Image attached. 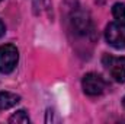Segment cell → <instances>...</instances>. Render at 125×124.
I'll return each mask as SVG.
<instances>
[{
  "label": "cell",
  "instance_id": "cell-10",
  "mask_svg": "<svg viewBox=\"0 0 125 124\" xmlns=\"http://www.w3.org/2000/svg\"><path fill=\"white\" fill-rule=\"evenodd\" d=\"M4 32H6V26H4V24H3V21L0 19V38L4 35Z\"/></svg>",
  "mask_w": 125,
  "mask_h": 124
},
{
  "label": "cell",
  "instance_id": "cell-11",
  "mask_svg": "<svg viewBox=\"0 0 125 124\" xmlns=\"http://www.w3.org/2000/svg\"><path fill=\"white\" fill-rule=\"evenodd\" d=\"M122 105H124V108H125V96L122 98Z\"/></svg>",
  "mask_w": 125,
  "mask_h": 124
},
{
  "label": "cell",
  "instance_id": "cell-12",
  "mask_svg": "<svg viewBox=\"0 0 125 124\" xmlns=\"http://www.w3.org/2000/svg\"><path fill=\"white\" fill-rule=\"evenodd\" d=\"M0 1H1V0H0Z\"/></svg>",
  "mask_w": 125,
  "mask_h": 124
},
{
  "label": "cell",
  "instance_id": "cell-7",
  "mask_svg": "<svg viewBox=\"0 0 125 124\" xmlns=\"http://www.w3.org/2000/svg\"><path fill=\"white\" fill-rule=\"evenodd\" d=\"M112 15L115 18V22L125 29V3H115L112 6Z\"/></svg>",
  "mask_w": 125,
  "mask_h": 124
},
{
  "label": "cell",
  "instance_id": "cell-9",
  "mask_svg": "<svg viewBox=\"0 0 125 124\" xmlns=\"http://www.w3.org/2000/svg\"><path fill=\"white\" fill-rule=\"evenodd\" d=\"M9 123H16V124H26L29 123V117H28V112L25 111V110H19V111H16L10 118H9Z\"/></svg>",
  "mask_w": 125,
  "mask_h": 124
},
{
  "label": "cell",
  "instance_id": "cell-3",
  "mask_svg": "<svg viewBox=\"0 0 125 124\" xmlns=\"http://www.w3.org/2000/svg\"><path fill=\"white\" fill-rule=\"evenodd\" d=\"M82 88L86 95L89 96H97V95H102L106 89V82L105 79L97 74V73H87L83 76V80H82Z\"/></svg>",
  "mask_w": 125,
  "mask_h": 124
},
{
  "label": "cell",
  "instance_id": "cell-2",
  "mask_svg": "<svg viewBox=\"0 0 125 124\" xmlns=\"http://www.w3.org/2000/svg\"><path fill=\"white\" fill-rule=\"evenodd\" d=\"M19 62V51L13 44L0 45V72L10 73Z\"/></svg>",
  "mask_w": 125,
  "mask_h": 124
},
{
  "label": "cell",
  "instance_id": "cell-6",
  "mask_svg": "<svg viewBox=\"0 0 125 124\" xmlns=\"http://www.w3.org/2000/svg\"><path fill=\"white\" fill-rule=\"evenodd\" d=\"M21 101V96L12 92H0V110H9Z\"/></svg>",
  "mask_w": 125,
  "mask_h": 124
},
{
  "label": "cell",
  "instance_id": "cell-4",
  "mask_svg": "<svg viewBox=\"0 0 125 124\" xmlns=\"http://www.w3.org/2000/svg\"><path fill=\"white\" fill-rule=\"evenodd\" d=\"M103 66L111 73L114 80L116 82H125V57H114L109 54H105L102 59Z\"/></svg>",
  "mask_w": 125,
  "mask_h": 124
},
{
  "label": "cell",
  "instance_id": "cell-1",
  "mask_svg": "<svg viewBox=\"0 0 125 124\" xmlns=\"http://www.w3.org/2000/svg\"><path fill=\"white\" fill-rule=\"evenodd\" d=\"M70 29L77 38H86V39H94V26L90 19V15L80 9L79 6L73 7L70 13Z\"/></svg>",
  "mask_w": 125,
  "mask_h": 124
},
{
  "label": "cell",
  "instance_id": "cell-5",
  "mask_svg": "<svg viewBox=\"0 0 125 124\" xmlns=\"http://www.w3.org/2000/svg\"><path fill=\"white\" fill-rule=\"evenodd\" d=\"M105 38H106V42L116 48V50H122L125 48V32L124 28H121L116 22H112L106 26L105 29Z\"/></svg>",
  "mask_w": 125,
  "mask_h": 124
},
{
  "label": "cell",
  "instance_id": "cell-8",
  "mask_svg": "<svg viewBox=\"0 0 125 124\" xmlns=\"http://www.w3.org/2000/svg\"><path fill=\"white\" fill-rule=\"evenodd\" d=\"M33 4V10L36 15H42V13H50L51 10V1L50 0H32Z\"/></svg>",
  "mask_w": 125,
  "mask_h": 124
}]
</instances>
